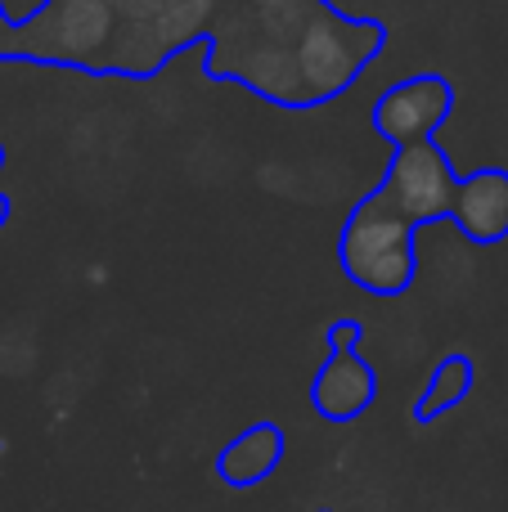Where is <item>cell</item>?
<instances>
[{
  "label": "cell",
  "instance_id": "cell-1",
  "mask_svg": "<svg viewBox=\"0 0 508 512\" xmlns=\"http://www.w3.org/2000/svg\"><path fill=\"white\" fill-rule=\"evenodd\" d=\"M387 41L383 18L347 14L333 0H216L203 77L284 113H315L338 104Z\"/></svg>",
  "mask_w": 508,
  "mask_h": 512
},
{
  "label": "cell",
  "instance_id": "cell-2",
  "mask_svg": "<svg viewBox=\"0 0 508 512\" xmlns=\"http://www.w3.org/2000/svg\"><path fill=\"white\" fill-rule=\"evenodd\" d=\"M338 270L369 297H405L419 283V225L374 185L338 230Z\"/></svg>",
  "mask_w": 508,
  "mask_h": 512
},
{
  "label": "cell",
  "instance_id": "cell-3",
  "mask_svg": "<svg viewBox=\"0 0 508 512\" xmlns=\"http://www.w3.org/2000/svg\"><path fill=\"white\" fill-rule=\"evenodd\" d=\"M365 324L360 319H333L324 328V364L311 373V414L329 427H347L378 405V369L360 351Z\"/></svg>",
  "mask_w": 508,
  "mask_h": 512
},
{
  "label": "cell",
  "instance_id": "cell-4",
  "mask_svg": "<svg viewBox=\"0 0 508 512\" xmlns=\"http://www.w3.org/2000/svg\"><path fill=\"white\" fill-rule=\"evenodd\" d=\"M378 185L423 230V225L450 221L459 171H455V158L437 144V135H428V140H414V144H396Z\"/></svg>",
  "mask_w": 508,
  "mask_h": 512
},
{
  "label": "cell",
  "instance_id": "cell-5",
  "mask_svg": "<svg viewBox=\"0 0 508 512\" xmlns=\"http://www.w3.org/2000/svg\"><path fill=\"white\" fill-rule=\"evenodd\" d=\"M455 113V81L446 72H414L401 77L374 99L369 108V126H374L378 140L396 144H414L437 135L441 126Z\"/></svg>",
  "mask_w": 508,
  "mask_h": 512
},
{
  "label": "cell",
  "instance_id": "cell-6",
  "mask_svg": "<svg viewBox=\"0 0 508 512\" xmlns=\"http://www.w3.org/2000/svg\"><path fill=\"white\" fill-rule=\"evenodd\" d=\"M450 225L464 234L473 248H495L508 239V171L504 167H477L459 176L455 203H450Z\"/></svg>",
  "mask_w": 508,
  "mask_h": 512
},
{
  "label": "cell",
  "instance_id": "cell-7",
  "mask_svg": "<svg viewBox=\"0 0 508 512\" xmlns=\"http://www.w3.org/2000/svg\"><path fill=\"white\" fill-rule=\"evenodd\" d=\"M284 454H288V432L275 418H257V423H248L243 432H234L230 441H225V450L216 454L212 468H216V477H221V486L252 490L275 477Z\"/></svg>",
  "mask_w": 508,
  "mask_h": 512
},
{
  "label": "cell",
  "instance_id": "cell-8",
  "mask_svg": "<svg viewBox=\"0 0 508 512\" xmlns=\"http://www.w3.org/2000/svg\"><path fill=\"white\" fill-rule=\"evenodd\" d=\"M473 382H477V364L473 355L464 351H450L437 360V369L428 373V382H423V391L414 396V427H432L437 418H446L450 409H459L468 396H473Z\"/></svg>",
  "mask_w": 508,
  "mask_h": 512
},
{
  "label": "cell",
  "instance_id": "cell-9",
  "mask_svg": "<svg viewBox=\"0 0 508 512\" xmlns=\"http://www.w3.org/2000/svg\"><path fill=\"white\" fill-rule=\"evenodd\" d=\"M9 221H14V203H9V194L0 189V230H5Z\"/></svg>",
  "mask_w": 508,
  "mask_h": 512
},
{
  "label": "cell",
  "instance_id": "cell-10",
  "mask_svg": "<svg viewBox=\"0 0 508 512\" xmlns=\"http://www.w3.org/2000/svg\"><path fill=\"white\" fill-rule=\"evenodd\" d=\"M0 171H5V144H0Z\"/></svg>",
  "mask_w": 508,
  "mask_h": 512
},
{
  "label": "cell",
  "instance_id": "cell-11",
  "mask_svg": "<svg viewBox=\"0 0 508 512\" xmlns=\"http://www.w3.org/2000/svg\"><path fill=\"white\" fill-rule=\"evenodd\" d=\"M315 512H333V508H315Z\"/></svg>",
  "mask_w": 508,
  "mask_h": 512
},
{
  "label": "cell",
  "instance_id": "cell-12",
  "mask_svg": "<svg viewBox=\"0 0 508 512\" xmlns=\"http://www.w3.org/2000/svg\"><path fill=\"white\" fill-rule=\"evenodd\" d=\"M0 450H5V441H0Z\"/></svg>",
  "mask_w": 508,
  "mask_h": 512
}]
</instances>
